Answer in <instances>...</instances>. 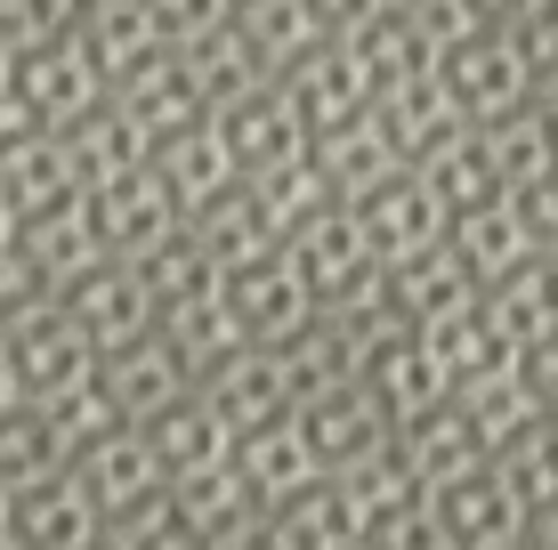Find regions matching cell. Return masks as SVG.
I'll list each match as a JSON object with an SVG mask.
<instances>
[{"mask_svg":"<svg viewBox=\"0 0 558 550\" xmlns=\"http://www.w3.org/2000/svg\"><path fill=\"white\" fill-rule=\"evenodd\" d=\"M421 502H429V518L446 526L453 550H494V542H518V535H526V510H518V494L502 486L494 453H477V462L429 478V486H421Z\"/></svg>","mask_w":558,"mask_h":550,"instance_id":"6da1fadb","label":"cell"},{"mask_svg":"<svg viewBox=\"0 0 558 550\" xmlns=\"http://www.w3.org/2000/svg\"><path fill=\"white\" fill-rule=\"evenodd\" d=\"M9 526L25 550H82V542L106 535V510L89 502V486L65 462V469H41V478L9 486Z\"/></svg>","mask_w":558,"mask_h":550,"instance_id":"7a4b0ae2","label":"cell"},{"mask_svg":"<svg viewBox=\"0 0 558 550\" xmlns=\"http://www.w3.org/2000/svg\"><path fill=\"white\" fill-rule=\"evenodd\" d=\"M89 381H98V396L122 413V421H146V413H162L179 389H195V372L179 365V349H170L162 332H138V340H113V349H98Z\"/></svg>","mask_w":558,"mask_h":550,"instance_id":"3957f363","label":"cell"},{"mask_svg":"<svg viewBox=\"0 0 558 550\" xmlns=\"http://www.w3.org/2000/svg\"><path fill=\"white\" fill-rule=\"evenodd\" d=\"M0 356H9L25 396H57V389L89 381V365H98V349H89V332L73 316H25V325H9L0 332Z\"/></svg>","mask_w":558,"mask_h":550,"instance_id":"277c9868","label":"cell"},{"mask_svg":"<svg viewBox=\"0 0 558 550\" xmlns=\"http://www.w3.org/2000/svg\"><path fill=\"white\" fill-rule=\"evenodd\" d=\"M73 478L89 486V502H98L106 518H122V510H138L146 494H162V486H170L138 421H113L106 438H89L82 453H73Z\"/></svg>","mask_w":558,"mask_h":550,"instance_id":"5b68a950","label":"cell"},{"mask_svg":"<svg viewBox=\"0 0 558 550\" xmlns=\"http://www.w3.org/2000/svg\"><path fill=\"white\" fill-rule=\"evenodd\" d=\"M235 478L252 486V502L259 510H276V502H292L307 478H324L316 469V453H307V438H300V413H267V421H252V429H235Z\"/></svg>","mask_w":558,"mask_h":550,"instance_id":"8992f818","label":"cell"},{"mask_svg":"<svg viewBox=\"0 0 558 550\" xmlns=\"http://www.w3.org/2000/svg\"><path fill=\"white\" fill-rule=\"evenodd\" d=\"M138 429H146L154 462H162V478H195V469H219L227 453H235V429L210 413L203 389H179L162 413H146Z\"/></svg>","mask_w":558,"mask_h":550,"instance_id":"52a82bcc","label":"cell"},{"mask_svg":"<svg viewBox=\"0 0 558 550\" xmlns=\"http://www.w3.org/2000/svg\"><path fill=\"white\" fill-rule=\"evenodd\" d=\"M195 389L210 396V413H219L227 429H252V421H267V413H292L283 372H276V356H267L259 340H243V349H227L210 372H195Z\"/></svg>","mask_w":558,"mask_h":550,"instance_id":"ba28073f","label":"cell"},{"mask_svg":"<svg viewBox=\"0 0 558 550\" xmlns=\"http://www.w3.org/2000/svg\"><path fill=\"white\" fill-rule=\"evenodd\" d=\"M292 413H300V438H307V453H316L324 478H332V469H349L356 453H373L380 438H389V413H380L356 381L332 389V396H316V405H292Z\"/></svg>","mask_w":558,"mask_h":550,"instance_id":"9c48e42d","label":"cell"},{"mask_svg":"<svg viewBox=\"0 0 558 550\" xmlns=\"http://www.w3.org/2000/svg\"><path fill=\"white\" fill-rule=\"evenodd\" d=\"M446 396H453L461 429H470V438H477V453H502V445L518 438V429H526L534 413H543V405H534V389H526V372H518V365H502V372H477V381H453Z\"/></svg>","mask_w":558,"mask_h":550,"instance_id":"30bf717a","label":"cell"},{"mask_svg":"<svg viewBox=\"0 0 558 550\" xmlns=\"http://www.w3.org/2000/svg\"><path fill=\"white\" fill-rule=\"evenodd\" d=\"M267 526L283 535V550H356L364 542L356 510H349V494H340L332 478H307L292 502L267 510Z\"/></svg>","mask_w":558,"mask_h":550,"instance_id":"8fae6325","label":"cell"},{"mask_svg":"<svg viewBox=\"0 0 558 550\" xmlns=\"http://www.w3.org/2000/svg\"><path fill=\"white\" fill-rule=\"evenodd\" d=\"M267 356H276L292 405H316V396H332V389L356 381V349L340 340V325L332 332H283V340H267Z\"/></svg>","mask_w":558,"mask_h":550,"instance_id":"7c38bea8","label":"cell"},{"mask_svg":"<svg viewBox=\"0 0 558 550\" xmlns=\"http://www.w3.org/2000/svg\"><path fill=\"white\" fill-rule=\"evenodd\" d=\"M332 486L349 494L356 526H373V518H389V510L421 502V478H413V462H405V453H397V438H380L373 453H356L349 469H332Z\"/></svg>","mask_w":558,"mask_h":550,"instance_id":"4fadbf2b","label":"cell"},{"mask_svg":"<svg viewBox=\"0 0 558 550\" xmlns=\"http://www.w3.org/2000/svg\"><path fill=\"white\" fill-rule=\"evenodd\" d=\"M65 462L73 453H65V438H57L49 405L41 396H16V405L0 413V494L25 486V478H41V469H65Z\"/></svg>","mask_w":558,"mask_h":550,"instance_id":"5bb4252c","label":"cell"},{"mask_svg":"<svg viewBox=\"0 0 558 550\" xmlns=\"http://www.w3.org/2000/svg\"><path fill=\"white\" fill-rule=\"evenodd\" d=\"M494 469H502V486L518 494L526 518H534V510H550L558 502V413H534V421L494 453Z\"/></svg>","mask_w":558,"mask_h":550,"instance_id":"9a60e30c","label":"cell"},{"mask_svg":"<svg viewBox=\"0 0 558 550\" xmlns=\"http://www.w3.org/2000/svg\"><path fill=\"white\" fill-rule=\"evenodd\" d=\"M170 494H179V510L195 518V535H203V542H219L227 526H243V518L259 510V502H252V486L235 478V462L195 469V478H170Z\"/></svg>","mask_w":558,"mask_h":550,"instance_id":"2e32d148","label":"cell"},{"mask_svg":"<svg viewBox=\"0 0 558 550\" xmlns=\"http://www.w3.org/2000/svg\"><path fill=\"white\" fill-rule=\"evenodd\" d=\"M364 550H453V542H446V526L429 518V502H405V510L364 526Z\"/></svg>","mask_w":558,"mask_h":550,"instance_id":"e0dca14e","label":"cell"},{"mask_svg":"<svg viewBox=\"0 0 558 550\" xmlns=\"http://www.w3.org/2000/svg\"><path fill=\"white\" fill-rule=\"evenodd\" d=\"M210 550H283V535L267 526V510H252V518H243V526H227V535L210 542Z\"/></svg>","mask_w":558,"mask_h":550,"instance_id":"ac0fdd59","label":"cell"},{"mask_svg":"<svg viewBox=\"0 0 558 550\" xmlns=\"http://www.w3.org/2000/svg\"><path fill=\"white\" fill-rule=\"evenodd\" d=\"M526 542H534V550H558V502H550V510H534V518H526Z\"/></svg>","mask_w":558,"mask_h":550,"instance_id":"d6986e66","label":"cell"},{"mask_svg":"<svg viewBox=\"0 0 558 550\" xmlns=\"http://www.w3.org/2000/svg\"><path fill=\"white\" fill-rule=\"evenodd\" d=\"M16 396H25V389H16V372H9V356H0V413H9V405H16Z\"/></svg>","mask_w":558,"mask_h":550,"instance_id":"ffe728a7","label":"cell"},{"mask_svg":"<svg viewBox=\"0 0 558 550\" xmlns=\"http://www.w3.org/2000/svg\"><path fill=\"white\" fill-rule=\"evenodd\" d=\"M82 550H122V542H113V535H98V542H82Z\"/></svg>","mask_w":558,"mask_h":550,"instance_id":"44dd1931","label":"cell"},{"mask_svg":"<svg viewBox=\"0 0 558 550\" xmlns=\"http://www.w3.org/2000/svg\"><path fill=\"white\" fill-rule=\"evenodd\" d=\"M356 550H364V542H356Z\"/></svg>","mask_w":558,"mask_h":550,"instance_id":"7402d4cb","label":"cell"}]
</instances>
